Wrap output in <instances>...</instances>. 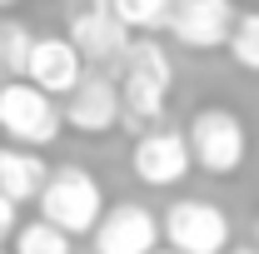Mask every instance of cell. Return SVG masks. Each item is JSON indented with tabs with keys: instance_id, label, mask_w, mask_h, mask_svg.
<instances>
[{
	"instance_id": "6da1fadb",
	"label": "cell",
	"mask_w": 259,
	"mask_h": 254,
	"mask_svg": "<svg viewBox=\"0 0 259 254\" xmlns=\"http://www.w3.org/2000/svg\"><path fill=\"white\" fill-rule=\"evenodd\" d=\"M115 85H120V130L145 135V130L164 125V105L175 90L169 50L155 35H130V50L115 70Z\"/></svg>"
},
{
	"instance_id": "7a4b0ae2",
	"label": "cell",
	"mask_w": 259,
	"mask_h": 254,
	"mask_svg": "<svg viewBox=\"0 0 259 254\" xmlns=\"http://www.w3.org/2000/svg\"><path fill=\"white\" fill-rule=\"evenodd\" d=\"M185 145H190L194 170H204L214 180H234L249 159V125L229 105H199L185 125Z\"/></svg>"
},
{
	"instance_id": "3957f363",
	"label": "cell",
	"mask_w": 259,
	"mask_h": 254,
	"mask_svg": "<svg viewBox=\"0 0 259 254\" xmlns=\"http://www.w3.org/2000/svg\"><path fill=\"white\" fill-rule=\"evenodd\" d=\"M35 204H40L35 220H45V224H55L60 234L80 239V234H90L95 220L105 215V190H100V180L85 164H60V170L45 175Z\"/></svg>"
},
{
	"instance_id": "277c9868",
	"label": "cell",
	"mask_w": 259,
	"mask_h": 254,
	"mask_svg": "<svg viewBox=\"0 0 259 254\" xmlns=\"http://www.w3.org/2000/svg\"><path fill=\"white\" fill-rule=\"evenodd\" d=\"M60 105L35 90L30 80H0V135L5 145L20 150H45L60 140Z\"/></svg>"
},
{
	"instance_id": "5b68a950",
	"label": "cell",
	"mask_w": 259,
	"mask_h": 254,
	"mask_svg": "<svg viewBox=\"0 0 259 254\" xmlns=\"http://www.w3.org/2000/svg\"><path fill=\"white\" fill-rule=\"evenodd\" d=\"M229 239H234V224L209 199L185 194L160 215V244H169V254H225Z\"/></svg>"
},
{
	"instance_id": "8992f818",
	"label": "cell",
	"mask_w": 259,
	"mask_h": 254,
	"mask_svg": "<svg viewBox=\"0 0 259 254\" xmlns=\"http://www.w3.org/2000/svg\"><path fill=\"white\" fill-rule=\"evenodd\" d=\"M130 170L145 190H180L194 175L190 164V145H185V130L155 125L145 135H135V150H130Z\"/></svg>"
},
{
	"instance_id": "52a82bcc",
	"label": "cell",
	"mask_w": 259,
	"mask_h": 254,
	"mask_svg": "<svg viewBox=\"0 0 259 254\" xmlns=\"http://www.w3.org/2000/svg\"><path fill=\"white\" fill-rule=\"evenodd\" d=\"M90 249L95 254H155L160 244V215L140 199L105 204V215L90 229Z\"/></svg>"
},
{
	"instance_id": "ba28073f",
	"label": "cell",
	"mask_w": 259,
	"mask_h": 254,
	"mask_svg": "<svg viewBox=\"0 0 259 254\" xmlns=\"http://www.w3.org/2000/svg\"><path fill=\"white\" fill-rule=\"evenodd\" d=\"M60 125H70L85 140H100V135L120 130V85H115V75L85 70L60 105Z\"/></svg>"
},
{
	"instance_id": "9c48e42d",
	"label": "cell",
	"mask_w": 259,
	"mask_h": 254,
	"mask_svg": "<svg viewBox=\"0 0 259 254\" xmlns=\"http://www.w3.org/2000/svg\"><path fill=\"white\" fill-rule=\"evenodd\" d=\"M234 15H239L234 0H169L164 30L185 50H225Z\"/></svg>"
},
{
	"instance_id": "30bf717a",
	"label": "cell",
	"mask_w": 259,
	"mask_h": 254,
	"mask_svg": "<svg viewBox=\"0 0 259 254\" xmlns=\"http://www.w3.org/2000/svg\"><path fill=\"white\" fill-rule=\"evenodd\" d=\"M65 40L75 45V55H80L85 70H105V75H115L120 60H125V50H130V30L110 10H95V5H85V10L70 15Z\"/></svg>"
},
{
	"instance_id": "8fae6325",
	"label": "cell",
	"mask_w": 259,
	"mask_h": 254,
	"mask_svg": "<svg viewBox=\"0 0 259 254\" xmlns=\"http://www.w3.org/2000/svg\"><path fill=\"white\" fill-rule=\"evenodd\" d=\"M80 75H85V65H80L75 45L65 35H35L30 40V55H25V75L20 80H30L35 90H45L50 100H65Z\"/></svg>"
},
{
	"instance_id": "7c38bea8",
	"label": "cell",
	"mask_w": 259,
	"mask_h": 254,
	"mask_svg": "<svg viewBox=\"0 0 259 254\" xmlns=\"http://www.w3.org/2000/svg\"><path fill=\"white\" fill-rule=\"evenodd\" d=\"M45 175H50V164L40 159V150H20V145H0V194L20 209V204H30L40 185H45Z\"/></svg>"
},
{
	"instance_id": "4fadbf2b",
	"label": "cell",
	"mask_w": 259,
	"mask_h": 254,
	"mask_svg": "<svg viewBox=\"0 0 259 254\" xmlns=\"http://www.w3.org/2000/svg\"><path fill=\"white\" fill-rule=\"evenodd\" d=\"M95 10H110L125 30L135 35H160L164 15H169V0H90Z\"/></svg>"
},
{
	"instance_id": "5bb4252c",
	"label": "cell",
	"mask_w": 259,
	"mask_h": 254,
	"mask_svg": "<svg viewBox=\"0 0 259 254\" xmlns=\"http://www.w3.org/2000/svg\"><path fill=\"white\" fill-rule=\"evenodd\" d=\"M10 254H75V239L45 220H25L10 234Z\"/></svg>"
},
{
	"instance_id": "9a60e30c",
	"label": "cell",
	"mask_w": 259,
	"mask_h": 254,
	"mask_svg": "<svg viewBox=\"0 0 259 254\" xmlns=\"http://www.w3.org/2000/svg\"><path fill=\"white\" fill-rule=\"evenodd\" d=\"M225 55L244 75H259V10H239L234 25H229V40H225Z\"/></svg>"
},
{
	"instance_id": "2e32d148",
	"label": "cell",
	"mask_w": 259,
	"mask_h": 254,
	"mask_svg": "<svg viewBox=\"0 0 259 254\" xmlns=\"http://www.w3.org/2000/svg\"><path fill=\"white\" fill-rule=\"evenodd\" d=\"M30 40H35V30L25 20H15V15L5 20V15H0V80H20V75H25Z\"/></svg>"
},
{
	"instance_id": "e0dca14e",
	"label": "cell",
	"mask_w": 259,
	"mask_h": 254,
	"mask_svg": "<svg viewBox=\"0 0 259 254\" xmlns=\"http://www.w3.org/2000/svg\"><path fill=\"white\" fill-rule=\"evenodd\" d=\"M15 224H20V209L0 194V239H10V234H15Z\"/></svg>"
},
{
	"instance_id": "ac0fdd59",
	"label": "cell",
	"mask_w": 259,
	"mask_h": 254,
	"mask_svg": "<svg viewBox=\"0 0 259 254\" xmlns=\"http://www.w3.org/2000/svg\"><path fill=\"white\" fill-rule=\"evenodd\" d=\"M225 254H259L254 244H239V249H225Z\"/></svg>"
},
{
	"instance_id": "d6986e66",
	"label": "cell",
	"mask_w": 259,
	"mask_h": 254,
	"mask_svg": "<svg viewBox=\"0 0 259 254\" xmlns=\"http://www.w3.org/2000/svg\"><path fill=\"white\" fill-rule=\"evenodd\" d=\"M254 249H259V220H254Z\"/></svg>"
},
{
	"instance_id": "ffe728a7",
	"label": "cell",
	"mask_w": 259,
	"mask_h": 254,
	"mask_svg": "<svg viewBox=\"0 0 259 254\" xmlns=\"http://www.w3.org/2000/svg\"><path fill=\"white\" fill-rule=\"evenodd\" d=\"M5 5H20V0H0V10H5Z\"/></svg>"
},
{
	"instance_id": "44dd1931",
	"label": "cell",
	"mask_w": 259,
	"mask_h": 254,
	"mask_svg": "<svg viewBox=\"0 0 259 254\" xmlns=\"http://www.w3.org/2000/svg\"><path fill=\"white\" fill-rule=\"evenodd\" d=\"M155 254H169V249H155Z\"/></svg>"
}]
</instances>
